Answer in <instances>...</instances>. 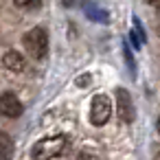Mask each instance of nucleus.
<instances>
[{
	"mask_svg": "<svg viewBox=\"0 0 160 160\" xmlns=\"http://www.w3.org/2000/svg\"><path fill=\"white\" fill-rule=\"evenodd\" d=\"M22 44H24V51H27L31 57L42 59V57H46V53H48V33H46L42 27H35V29H31V31L24 33Z\"/></svg>",
	"mask_w": 160,
	"mask_h": 160,
	"instance_id": "f257e3e1",
	"label": "nucleus"
},
{
	"mask_svg": "<svg viewBox=\"0 0 160 160\" xmlns=\"http://www.w3.org/2000/svg\"><path fill=\"white\" fill-rule=\"evenodd\" d=\"M66 147V138L64 136H51V138H44L40 142H35L31 156L33 160H51L55 156H59Z\"/></svg>",
	"mask_w": 160,
	"mask_h": 160,
	"instance_id": "f03ea898",
	"label": "nucleus"
},
{
	"mask_svg": "<svg viewBox=\"0 0 160 160\" xmlns=\"http://www.w3.org/2000/svg\"><path fill=\"white\" fill-rule=\"evenodd\" d=\"M110 114H112V101L105 94L92 97V101H90V123L101 127L110 121Z\"/></svg>",
	"mask_w": 160,
	"mask_h": 160,
	"instance_id": "7ed1b4c3",
	"label": "nucleus"
},
{
	"mask_svg": "<svg viewBox=\"0 0 160 160\" xmlns=\"http://www.w3.org/2000/svg\"><path fill=\"white\" fill-rule=\"evenodd\" d=\"M114 97H116V112H118V118H121L123 123H132L134 116H136V112H134V101H132L129 92H127L125 88H116Z\"/></svg>",
	"mask_w": 160,
	"mask_h": 160,
	"instance_id": "20e7f679",
	"label": "nucleus"
},
{
	"mask_svg": "<svg viewBox=\"0 0 160 160\" xmlns=\"http://www.w3.org/2000/svg\"><path fill=\"white\" fill-rule=\"evenodd\" d=\"M22 103L20 99L13 94V92H5L2 97H0V114L7 116V118H18L22 114Z\"/></svg>",
	"mask_w": 160,
	"mask_h": 160,
	"instance_id": "39448f33",
	"label": "nucleus"
},
{
	"mask_svg": "<svg viewBox=\"0 0 160 160\" xmlns=\"http://www.w3.org/2000/svg\"><path fill=\"white\" fill-rule=\"evenodd\" d=\"M2 64H5L9 70H13V72H22V70L27 68V62H24V57H22L20 53H16V51H9V53H5V57H2Z\"/></svg>",
	"mask_w": 160,
	"mask_h": 160,
	"instance_id": "423d86ee",
	"label": "nucleus"
},
{
	"mask_svg": "<svg viewBox=\"0 0 160 160\" xmlns=\"http://www.w3.org/2000/svg\"><path fill=\"white\" fill-rule=\"evenodd\" d=\"M13 153V142L11 138L5 134V132H0V160H9Z\"/></svg>",
	"mask_w": 160,
	"mask_h": 160,
	"instance_id": "0eeeda50",
	"label": "nucleus"
},
{
	"mask_svg": "<svg viewBox=\"0 0 160 160\" xmlns=\"http://www.w3.org/2000/svg\"><path fill=\"white\" fill-rule=\"evenodd\" d=\"M42 5V0H16V7H20V9H27V11H31V9H38Z\"/></svg>",
	"mask_w": 160,
	"mask_h": 160,
	"instance_id": "6e6552de",
	"label": "nucleus"
},
{
	"mask_svg": "<svg viewBox=\"0 0 160 160\" xmlns=\"http://www.w3.org/2000/svg\"><path fill=\"white\" fill-rule=\"evenodd\" d=\"M86 11H88V16H90V18L99 16V22H108V16H105V11H101V9L92 7V5H86Z\"/></svg>",
	"mask_w": 160,
	"mask_h": 160,
	"instance_id": "1a4fd4ad",
	"label": "nucleus"
},
{
	"mask_svg": "<svg viewBox=\"0 0 160 160\" xmlns=\"http://www.w3.org/2000/svg\"><path fill=\"white\" fill-rule=\"evenodd\" d=\"M149 5H153V7H160V0H147Z\"/></svg>",
	"mask_w": 160,
	"mask_h": 160,
	"instance_id": "9d476101",
	"label": "nucleus"
},
{
	"mask_svg": "<svg viewBox=\"0 0 160 160\" xmlns=\"http://www.w3.org/2000/svg\"><path fill=\"white\" fill-rule=\"evenodd\" d=\"M158 132H160V118H158Z\"/></svg>",
	"mask_w": 160,
	"mask_h": 160,
	"instance_id": "9b49d317",
	"label": "nucleus"
}]
</instances>
